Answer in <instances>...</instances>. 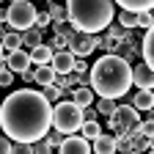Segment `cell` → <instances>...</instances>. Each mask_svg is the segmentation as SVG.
<instances>
[{
	"mask_svg": "<svg viewBox=\"0 0 154 154\" xmlns=\"http://www.w3.org/2000/svg\"><path fill=\"white\" fill-rule=\"evenodd\" d=\"M0 129L11 143L44 140L52 129V105L42 96V91L19 88L0 105Z\"/></svg>",
	"mask_w": 154,
	"mask_h": 154,
	"instance_id": "1",
	"label": "cell"
},
{
	"mask_svg": "<svg viewBox=\"0 0 154 154\" xmlns=\"http://www.w3.org/2000/svg\"><path fill=\"white\" fill-rule=\"evenodd\" d=\"M91 91L99 94V99H121L132 88V66L116 55H102L88 72Z\"/></svg>",
	"mask_w": 154,
	"mask_h": 154,
	"instance_id": "2",
	"label": "cell"
},
{
	"mask_svg": "<svg viewBox=\"0 0 154 154\" xmlns=\"http://www.w3.org/2000/svg\"><path fill=\"white\" fill-rule=\"evenodd\" d=\"M63 8H66V19L72 22L74 30L96 36L113 25L116 3H110V0H69Z\"/></svg>",
	"mask_w": 154,
	"mask_h": 154,
	"instance_id": "3",
	"label": "cell"
},
{
	"mask_svg": "<svg viewBox=\"0 0 154 154\" xmlns=\"http://www.w3.org/2000/svg\"><path fill=\"white\" fill-rule=\"evenodd\" d=\"M83 127V110L74 102H58L52 107V129H58L61 135H77Z\"/></svg>",
	"mask_w": 154,
	"mask_h": 154,
	"instance_id": "4",
	"label": "cell"
},
{
	"mask_svg": "<svg viewBox=\"0 0 154 154\" xmlns=\"http://www.w3.org/2000/svg\"><path fill=\"white\" fill-rule=\"evenodd\" d=\"M6 14H8V25L17 33H25V30H30L36 25V14L38 11H36L33 3H28V0H14Z\"/></svg>",
	"mask_w": 154,
	"mask_h": 154,
	"instance_id": "5",
	"label": "cell"
},
{
	"mask_svg": "<svg viewBox=\"0 0 154 154\" xmlns=\"http://www.w3.org/2000/svg\"><path fill=\"white\" fill-rule=\"evenodd\" d=\"M66 50L77 58V61H83L85 55H91V52H94V36L74 30V33L69 36V47H66Z\"/></svg>",
	"mask_w": 154,
	"mask_h": 154,
	"instance_id": "6",
	"label": "cell"
},
{
	"mask_svg": "<svg viewBox=\"0 0 154 154\" xmlns=\"http://www.w3.org/2000/svg\"><path fill=\"white\" fill-rule=\"evenodd\" d=\"M6 69L14 74H25V72H30V52L28 50H14V52H8L6 55Z\"/></svg>",
	"mask_w": 154,
	"mask_h": 154,
	"instance_id": "7",
	"label": "cell"
},
{
	"mask_svg": "<svg viewBox=\"0 0 154 154\" xmlns=\"http://www.w3.org/2000/svg\"><path fill=\"white\" fill-rule=\"evenodd\" d=\"M58 154H91V140H85L83 135H69L58 146Z\"/></svg>",
	"mask_w": 154,
	"mask_h": 154,
	"instance_id": "8",
	"label": "cell"
},
{
	"mask_svg": "<svg viewBox=\"0 0 154 154\" xmlns=\"http://www.w3.org/2000/svg\"><path fill=\"white\" fill-rule=\"evenodd\" d=\"M132 83H135L138 91H151L154 88V72L146 63H135V69H132Z\"/></svg>",
	"mask_w": 154,
	"mask_h": 154,
	"instance_id": "9",
	"label": "cell"
},
{
	"mask_svg": "<svg viewBox=\"0 0 154 154\" xmlns=\"http://www.w3.org/2000/svg\"><path fill=\"white\" fill-rule=\"evenodd\" d=\"M74 61H77V58L69 52V50H61V52H55V58H52V72L55 74H61V77H66L72 69H74Z\"/></svg>",
	"mask_w": 154,
	"mask_h": 154,
	"instance_id": "10",
	"label": "cell"
},
{
	"mask_svg": "<svg viewBox=\"0 0 154 154\" xmlns=\"http://www.w3.org/2000/svg\"><path fill=\"white\" fill-rule=\"evenodd\" d=\"M140 55H143V63L154 72V25L143 33V44H140Z\"/></svg>",
	"mask_w": 154,
	"mask_h": 154,
	"instance_id": "11",
	"label": "cell"
},
{
	"mask_svg": "<svg viewBox=\"0 0 154 154\" xmlns=\"http://www.w3.org/2000/svg\"><path fill=\"white\" fill-rule=\"evenodd\" d=\"M91 149H94V154H116V138L102 132L99 138L91 140Z\"/></svg>",
	"mask_w": 154,
	"mask_h": 154,
	"instance_id": "12",
	"label": "cell"
},
{
	"mask_svg": "<svg viewBox=\"0 0 154 154\" xmlns=\"http://www.w3.org/2000/svg\"><path fill=\"white\" fill-rule=\"evenodd\" d=\"M113 55L121 58V61H127V63H132L135 55H140V47L135 44V42H119V47L113 50Z\"/></svg>",
	"mask_w": 154,
	"mask_h": 154,
	"instance_id": "13",
	"label": "cell"
},
{
	"mask_svg": "<svg viewBox=\"0 0 154 154\" xmlns=\"http://www.w3.org/2000/svg\"><path fill=\"white\" fill-rule=\"evenodd\" d=\"M121 11H129V14H146V11H154V0H121Z\"/></svg>",
	"mask_w": 154,
	"mask_h": 154,
	"instance_id": "14",
	"label": "cell"
},
{
	"mask_svg": "<svg viewBox=\"0 0 154 154\" xmlns=\"http://www.w3.org/2000/svg\"><path fill=\"white\" fill-rule=\"evenodd\" d=\"M52 58H55V52L47 44H38L36 50H30V63H36V66H50Z\"/></svg>",
	"mask_w": 154,
	"mask_h": 154,
	"instance_id": "15",
	"label": "cell"
},
{
	"mask_svg": "<svg viewBox=\"0 0 154 154\" xmlns=\"http://www.w3.org/2000/svg\"><path fill=\"white\" fill-rule=\"evenodd\" d=\"M129 105L138 110V113H140V110L149 113V110L154 107V91H135V96H132V102H129Z\"/></svg>",
	"mask_w": 154,
	"mask_h": 154,
	"instance_id": "16",
	"label": "cell"
},
{
	"mask_svg": "<svg viewBox=\"0 0 154 154\" xmlns=\"http://www.w3.org/2000/svg\"><path fill=\"white\" fill-rule=\"evenodd\" d=\"M0 44H3V50H8V52L22 50V36H19L17 30H0Z\"/></svg>",
	"mask_w": 154,
	"mask_h": 154,
	"instance_id": "17",
	"label": "cell"
},
{
	"mask_svg": "<svg viewBox=\"0 0 154 154\" xmlns=\"http://www.w3.org/2000/svg\"><path fill=\"white\" fill-rule=\"evenodd\" d=\"M19 36H22V50H36L38 44H44V33L38 28H30V30L19 33Z\"/></svg>",
	"mask_w": 154,
	"mask_h": 154,
	"instance_id": "18",
	"label": "cell"
},
{
	"mask_svg": "<svg viewBox=\"0 0 154 154\" xmlns=\"http://www.w3.org/2000/svg\"><path fill=\"white\" fill-rule=\"evenodd\" d=\"M77 107H80V110H85V107H91V102H94V91L91 88H74V99H72Z\"/></svg>",
	"mask_w": 154,
	"mask_h": 154,
	"instance_id": "19",
	"label": "cell"
},
{
	"mask_svg": "<svg viewBox=\"0 0 154 154\" xmlns=\"http://www.w3.org/2000/svg\"><path fill=\"white\" fill-rule=\"evenodd\" d=\"M33 80L42 85V88H47V85H52V80H55V72H52V66H38L36 72H33Z\"/></svg>",
	"mask_w": 154,
	"mask_h": 154,
	"instance_id": "20",
	"label": "cell"
},
{
	"mask_svg": "<svg viewBox=\"0 0 154 154\" xmlns=\"http://www.w3.org/2000/svg\"><path fill=\"white\" fill-rule=\"evenodd\" d=\"M80 132H83L85 140H94V138H99V135H102V127H99V121H85L80 127Z\"/></svg>",
	"mask_w": 154,
	"mask_h": 154,
	"instance_id": "21",
	"label": "cell"
},
{
	"mask_svg": "<svg viewBox=\"0 0 154 154\" xmlns=\"http://www.w3.org/2000/svg\"><path fill=\"white\" fill-rule=\"evenodd\" d=\"M119 25L124 30H132L138 28V14H129V11H119Z\"/></svg>",
	"mask_w": 154,
	"mask_h": 154,
	"instance_id": "22",
	"label": "cell"
},
{
	"mask_svg": "<svg viewBox=\"0 0 154 154\" xmlns=\"http://www.w3.org/2000/svg\"><path fill=\"white\" fill-rule=\"evenodd\" d=\"M132 140V154H149V138L146 135H135Z\"/></svg>",
	"mask_w": 154,
	"mask_h": 154,
	"instance_id": "23",
	"label": "cell"
},
{
	"mask_svg": "<svg viewBox=\"0 0 154 154\" xmlns=\"http://www.w3.org/2000/svg\"><path fill=\"white\" fill-rule=\"evenodd\" d=\"M52 33H55V36H61V38H69V36L74 33V28H72L69 19H63V22H52Z\"/></svg>",
	"mask_w": 154,
	"mask_h": 154,
	"instance_id": "24",
	"label": "cell"
},
{
	"mask_svg": "<svg viewBox=\"0 0 154 154\" xmlns=\"http://www.w3.org/2000/svg\"><path fill=\"white\" fill-rule=\"evenodd\" d=\"M116 107H119V105H116L113 99H96V113H99V116H107V119H110V116L116 113Z\"/></svg>",
	"mask_w": 154,
	"mask_h": 154,
	"instance_id": "25",
	"label": "cell"
},
{
	"mask_svg": "<svg viewBox=\"0 0 154 154\" xmlns=\"http://www.w3.org/2000/svg\"><path fill=\"white\" fill-rule=\"evenodd\" d=\"M47 14H50L52 22H63V19H66V8L58 6V3H47Z\"/></svg>",
	"mask_w": 154,
	"mask_h": 154,
	"instance_id": "26",
	"label": "cell"
},
{
	"mask_svg": "<svg viewBox=\"0 0 154 154\" xmlns=\"http://www.w3.org/2000/svg\"><path fill=\"white\" fill-rule=\"evenodd\" d=\"M50 25H52L50 14H47V11H38V14H36V25H33V28H38L42 33H47V28H50Z\"/></svg>",
	"mask_w": 154,
	"mask_h": 154,
	"instance_id": "27",
	"label": "cell"
},
{
	"mask_svg": "<svg viewBox=\"0 0 154 154\" xmlns=\"http://www.w3.org/2000/svg\"><path fill=\"white\" fill-rule=\"evenodd\" d=\"M63 138H66V135H61L58 129H50V132H47V143H50V149H58V146L63 143Z\"/></svg>",
	"mask_w": 154,
	"mask_h": 154,
	"instance_id": "28",
	"label": "cell"
},
{
	"mask_svg": "<svg viewBox=\"0 0 154 154\" xmlns=\"http://www.w3.org/2000/svg\"><path fill=\"white\" fill-rule=\"evenodd\" d=\"M30 151H33V154H52V149H50L47 138H44V140H36V143H30Z\"/></svg>",
	"mask_w": 154,
	"mask_h": 154,
	"instance_id": "29",
	"label": "cell"
},
{
	"mask_svg": "<svg viewBox=\"0 0 154 154\" xmlns=\"http://www.w3.org/2000/svg\"><path fill=\"white\" fill-rule=\"evenodd\" d=\"M42 96H44V99H47V102L52 105L55 99H61V88H55V85H47V88L42 91Z\"/></svg>",
	"mask_w": 154,
	"mask_h": 154,
	"instance_id": "30",
	"label": "cell"
},
{
	"mask_svg": "<svg viewBox=\"0 0 154 154\" xmlns=\"http://www.w3.org/2000/svg\"><path fill=\"white\" fill-rule=\"evenodd\" d=\"M116 151H121V154H132V140H129V138H119V140H116Z\"/></svg>",
	"mask_w": 154,
	"mask_h": 154,
	"instance_id": "31",
	"label": "cell"
},
{
	"mask_svg": "<svg viewBox=\"0 0 154 154\" xmlns=\"http://www.w3.org/2000/svg\"><path fill=\"white\" fill-rule=\"evenodd\" d=\"M11 83H14V74L8 69H0V88H8Z\"/></svg>",
	"mask_w": 154,
	"mask_h": 154,
	"instance_id": "32",
	"label": "cell"
},
{
	"mask_svg": "<svg viewBox=\"0 0 154 154\" xmlns=\"http://www.w3.org/2000/svg\"><path fill=\"white\" fill-rule=\"evenodd\" d=\"M11 154H33V151H30V143H14Z\"/></svg>",
	"mask_w": 154,
	"mask_h": 154,
	"instance_id": "33",
	"label": "cell"
},
{
	"mask_svg": "<svg viewBox=\"0 0 154 154\" xmlns=\"http://www.w3.org/2000/svg\"><path fill=\"white\" fill-rule=\"evenodd\" d=\"M140 135H146V138H154V121L146 119V121L140 124Z\"/></svg>",
	"mask_w": 154,
	"mask_h": 154,
	"instance_id": "34",
	"label": "cell"
},
{
	"mask_svg": "<svg viewBox=\"0 0 154 154\" xmlns=\"http://www.w3.org/2000/svg\"><path fill=\"white\" fill-rule=\"evenodd\" d=\"M96 119H99L96 107H85V110H83V124H85V121H96Z\"/></svg>",
	"mask_w": 154,
	"mask_h": 154,
	"instance_id": "35",
	"label": "cell"
},
{
	"mask_svg": "<svg viewBox=\"0 0 154 154\" xmlns=\"http://www.w3.org/2000/svg\"><path fill=\"white\" fill-rule=\"evenodd\" d=\"M11 146H14V143L6 138V135H0V154H11Z\"/></svg>",
	"mask_w": 154,
	"mask_h": 154,
	"instance_id": "36",
	"label": "cell"
},
{
	"mask_svg": "<svg viewBox=\"0 0 154 154\" xmlns=\"http://www.w3.org/2000/svg\"><path fill=\"white\" fill-rule=\"evenodd\" d=\"M72 72H77V74H88V63L85 61H74V69Z\"/></svg>",
	"mask_w": 154,
	"mask_h": 154,
	"instance_id": "37",
	"label": "cell"
},
{
	"mask_svg": "<svg viewBox=\"0 0 154 154\" xmlns=\"http://www.w3.org/2000/svg\"><path fill=\"white\" fill-rule=\"evenodd\" d=\"M74 99V88H61V102H72Z\"/></svg>",
	"mask_w": 154,
	"mask_h": 154,
	"instance_id": "38",
	"label": "cell"
},
{
	"mask_svg": "<svg viewBox=\"0 0 154 154\" xmlns=\"http://www.w3.org/2000/svg\"><path fill=\"white\" fill-rule=\"evenodd\" d=\"M102 44H105V33H96V36H94V50L102 47Z\"/></svg>",
	"mask_w": 154,
	"mask_h": 154,
	"instance_id": "39",
	"label": "cell"
},
{
	"mask_svg": "<svg viewBox=\"0 0 154 154\" xmlns=\"http://www.w3.org/2000/svg\"><path fill=\"white\" fill-rule=\"evenodd\" d=\"M22 80H25V83H36V80H33V72H25V74H22Z\"/></svg>",
	"mask_w": 154,
	"mask_h": 154,
	"instance_id": "40",
	"label": "cell"
},
{
	"mask_svg": "<svg viewBox=\"0 0 154 154\" xmlns=\"http://www.w3.org/2000/svg\"><path fill=\"white\" fill-rule=\"evenodd\" d=\"M3 22H8V14H6L3 8H0V25H3Z\"/></svg>",
	"mask_w": 154,
	"mask_h": 154,
	"instance_id": "41",
	"label": "cell"
},
{
	"mask_svg": "<svg viewBox=\"0 0 154 154\" xmlns=\"http://www.w3.org/2000/svg\"><path fill=\"white\" fill-rule=\"evenodd\" d=\"M149 151H154V138H149Z\"/></svg>",
	"mask_w": 154,
	"mask_h": 154,
	"instance_id": "42",
	"label": "cell"
},
{
	"mask_svg": "<svg viewBox=\"0 0 154 154\" xmlns=\"http://www.w3.org/2000/svg\"><path fill=\"white\" fill-rule=\"evenodd\" d=\"M0 58H3V44H0Z\"/></svg>",
	"mask_w": 154,
	"mask_h": 154,
	"instance_id": "43",
	"label": "cell"
},
{
	"mask_svg": "<svg viewBox=\"0 0 154 154\" xmlns=\"http://www.w3.org/2000/svg\"><path fill=\"white\" fill-rule=\"evenodd\" d=\"M149 154H154V151H149Z\"/></svg>",
	"mask_w": 154,
	"mask_h": 154,
	"instance_id": "44",
	"label": "cell"
}]
</instances>
